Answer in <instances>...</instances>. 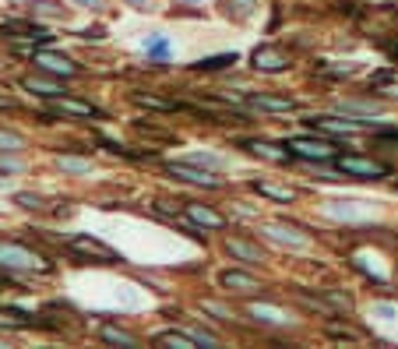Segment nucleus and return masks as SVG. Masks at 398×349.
I'll return each instance as SVG.
<instances>
[{
	"mask_svg": "<svg viewBox=\"0 0 398 349\" xmlns=\"http://www.w3.org/2000/svg\"><path fill=\"white\" fill-rule=\"evenodd\" d=\"M64 244H67V251H74L81 258H92V261H102V265H117L120 261V254L113 251V247H106L95 237H85V233H74V237H67Z\"/></svg>",
	"mask_w": 398,
	"mask_h": 349,
	"instance_id": "4",
	"label": "nucleus"
},
{
	"mask_svg": "<svg viewBox=\"0 0 398 349\" xmlns=\"http://www.w3.org/2000/svg\"><path fill=\"white\" fill-rule=\"evenodd\" d=\"M32 64H35V71L53 75V78H78L81 75V68L71 61V56L49 53V49H32Z\"/></svg>",
	"mask_w": 398,
	"mask_h": 349,
	"instance_id": "3",
	"label": "nucleus"
},
{
	"mask_svg": "<svg viewBox=\"0 0 398 349\" xmlns=\"http://www.w3.org/2000/svg\"><path fill=\"white\" fill-rule=\"evenodd\" d=\"M0 109H15V99L11 95H0Z\"/></svg>",
	"mask_w": 398,
	"mask_h": 349,
	"instance_id": "38",
	"label": "nucleus"
},
{
	"mask_svg": "<svg viewBox=\"0 0 398 349\" xmlns=\"http://www.w3.org/2000/svg\"><path fill=\"white\" fill-rule=\"evenodd\" d=\"M237 8V18L240 22H247L250 15H254V0H230V11Z\"/></svg>",
	"mask_w": 398,
	"mask_h": 349,
	"instance_id": "31",
	"label": "nucleus"
},
{
	"mask_svg": "<svg viewBox=\"0 0 398 349\" xmlns=\"http://www.w3.org/2000/svg\"><path fill=\"white\" fill-rule=\"evenodd\" d=\"M145 53L152 56V61H159V64H162L166 56H169V39H166V36H155V39H148V42H145Z\"/></svg>",
	"mask_w": 398,
	"mask_h": 349,
	"instance_id": "25",
	"label": "nucleus"
},
{
	"mask_svg": "<svg viewBox=\"0 0 398 349\" xmlns=\"http://www.w3.org/2000/svg\"><path fill=\"white\" fill-rule=\"evenodd\" d=\"M74 4H81V8H92V11H99V8H102V0H74Z\"/></svg>",
	"mask_w": 398,
	"mask_h": 349,
	"instance_id": "37",
	"label": "nucleus"
},
{
	"mask_svg": "<svg viewBox=\"0 0 398 349\" xmlns=\"http://www.w3.org/2000/svg\"><path fill=\"white\" fill-rule=\"evenodd\" d=\"M328 300H331L338 311H349V307H353V300H349V297H342V293H328Z\"/></svg>",
	"mask_w": 398,
	"mask_h": 349,
	"instance_id": "35",
	"label": "nucleus"
},
{
	"mask_svg": "<svg viewBox=\"0 0 398 349\" xmlns=\"http://www.w3.org/2000/svg\"><path fill=\"white\" fill-rule=\"evenodd\" d=\"M0 268H4L8 275L15 272H49V261L46 254L18 244V240H0Z\"/></svg>",
	"mask_w": 398,
	"mask_h": 349,
	"instance_id": "1",
	"label": "nucleus"
},
{
	"mask_svg": "<svg viewBox=\"0 0 398 349\" xmlns=\"http://www.w3.org/2000/svg\"><path fill=\"white\" fill-rule=\"evenodd\" d=\"M250 314H254V321H264V325H286L289 321L286 314H278L275 307H261V304H254Z\"/></svg>",
	"mask_w": 398,
	"mask_h": 349,
	"instance_id": "24",
	"label": "nucleus"
},
{
	"mask_svg": "<svg viewBox=\"0 0 398 349\" xmlns=\"http://www.w3.org/2000/svg\"><path fill=\"white\" fill-rule=\"evenodd\" d=\"M22 88L32 92V95H39V99H56V95H64V88L56 85V82H46V78H35V75L22 78Z\"/></svg>",
	"mask_w": 398,
	"mask_h": 349,
	"instance_id": "15",
	"label": "nucleus"
},
{
	"mask_svg": "<svg viewBox=\"0 0 398 349\" xmlns=\"http://www.w3.org/2000/svg\"><path fill=\"white\" fill-rule=\"evenodd\" d=\"M254 191H257V194H264V198H271V201H282V205L296 201V191L278 187V184H268V180H257V184H254Z\"/></svg>",
	"mask_w": 398,
	"mask_h": 349,
	"instance_id": "18",
	"label": "nucleus"
},
{
	"mask_svg": "<svg viewBox=\"0 0 398 349\" xmlns=\"http://www.w3.org/2000/svg\"><path fill=\"white\" fill-rule=\"evenodd\" d=\"M201 311H205V314H215L218 321H230V318H233L230 311H225L222 304H215V300H201Z\"/></svg>",
	"mask_w": 398,
	"mask_h": 349,
	"instance_id": "29",
	"label": "nucleus"
},
{
	"mask_svg": "<svg viewBox=\"0 0 398 349\" xmlns=\"http://www.w3.org/2000/svg\"><path fill=\"white\" fill-rule=\"evenodd\" d=\"M180 4H201V0H180Z\"/></svg>",
	"mask_w": 398,
	"mask_h": 349,
	"instance_id": "41",
	"label": "nucleus"
},
{
	"mask_svg": "<svg viewBox=\"0 0 398 349\" xmlns=\"http://www.w3.org/2000/svg\"><path fill=\"white\" fill-rule=\"evenodd\" d=\"M134 131L141 138H152V141H173V134H166V131H155V127H145V124H134Z\"/></svg>",
	"mask_w": 398,
	"mask_h": 349,
	"instance_id": "30",
	"label": "nucleus"
},
{
	"mask_svg": "<svg viewBox=\"0 0 398 349\" xmlns=\"http://www.w3.org/2000/svg\"><path fill=\"white\" fill-rule=\"evenodd\" d=\"M237 64V53H218V56H201V61L194 64L198 71H222V68H230Z\"/></svg>",
	"mask_w": 398,
	"mask_h": 349,
	"instance_id": "22",
	"label": "nucleus"
},
{
	"mask_svg": "<svg viewBox=\"0 0 398 349\" xmlns=\"http://www.w3.org/2000/svg\"><path fill=\"white\" fill-rule=\"evenodd\" d=\"M56 166H61L64 173H74V177H81V173L92 169V159H78V155H56Z\"/></svg>",
	"mask_w": 398,
	"mask_h": 349,
	"instance_id": "23",
	"label": "nucleus"
},
{
	"mask_svg": "<svg viewBox=\"0 0 398 349\" xmlns=\"http://www.w3.org/2000/svg\"><path fill=\"white\" fill-rule=\"evenodd\" d=\"M307 127H314V131H321V134H356L367 121H335V116H307L303 121Z\"/></svg>",
	"mask_w": 398,
	"mask_h": 349,
	"instance_id": "9",
	"label": "nucleus"
},
{
	"mask_svg": "<svg viewBox=\"0 0 398 349\" xmlns=\"http://www.w3.org/2000/svg\"><path fill=\"white\" fill-rule=\"evenodd\" d=\"M286 145H289L293 155H300L307 162H328L335 155V145L328 138H289Z\"/></svg>",
	"mask_w": 398,
	"mask_h": 349,
	"instance_id": "6",
	"label": "nucleus"
},
{
	"mask_svg": "<svg viewBox=\"0 0 398 349\" xmlns=\"http://www.w3.org/2000/svg\"><path fill=\"white\" fill-rule=\"evenodd\" d=\"M225 251H230L233 258H240V261H247V265H257L261 261V251L250 247L247 240H230V244H225Z\"/></svg>",
	"mask_w": 398,
	"mask_h": 349,
	"instance_id": "21",
	"label": "nucleus"
},
{
	"mask_svg": "<svg viewBox=\"0 0 398 349\" xmlns=\"http://www.w3.org/2000/svg\"><path fill=\"white\" fill-rule=\"evenodd\" d=\"M377 314H381V318H395V311H391L388 304H381V307H377Z\"/></svg>",
	"mask_w": 398,
	"mask_h": 349,
	"instance_id": "40",
	"label": "nucleus"
},
{
	"mask_svg": "<svg viewBox=\"0 0 398 349\" xmlns=\"http://www.w3.org/2000/svg\"><path fill=\"white\" fill-rule=\"evenodd\" d=\"M377 102H342V113H377Z\"/></svg>",
	"mask_w": 398,
	"mask_h": 349,
	"instance_id": "32",
	"label": "nucleus"
},
{
	"mask_svg": "<svg viewBox=\"0 0 398 349\" xmlns=\"http://www.w3.org/2000/svg\"><path fill=\"white\" fill-rule=\"evenodd\" d=\"M268 240H275V244H289V247H307V237H300V233H293V229H286V226H264L261 229Z\"/></svg>",
	"mask_w": 398,
	"mask_h": 349,
	"instance_id": "17",
	"label": "nucleus"
},
{
	"mask_svg": "<svg viewBox=\"0 0 398 349\" xmlns=\"http://www.w3.org/2000/svg\"><path fill=\"white\" fill-rule=\"evenodd\" d=\"M138 106H148V109H159V113H166V109H173V102H166V99H155V95H145V92H134L131 95Z\"/></svg>",
	"mask_w": 398,
	"mask_h": 349,
	"instance_id": "26",
	"label": "nucleus"
},
{
	"mask_svg": "<svg viewBox=\"0 0 398 349\" xmlns=\"http://www.w3.org/2000/svg\"><path fill=\"white\" fill-rule=\"evenodd\" d=\"M42 116H64V121H99L102 113H99L95 106L81 102V99H67V95H56V99H49V102H46Z\"/></svg>",
	"mask_w": 398,
	"mask_h": 349,
	"instance_id": "2",
	"label": "nucleus"
},
{
	"mask_svg": "<svg viewBox=\"0 0 398 349\" xmlns=\"http://www.w3.org/2000/svg\"><path fill=\"white\" fill-rule=\"evenodd\" d=\"M218 282L225 289H237V293H257V289H261V282L254 275H247V272H222Z\"/></svg>",
	"mask_w": 398,
	"mask_h": 349,
	"instance_id": "13",
	"label": "nucleus"
},
{
	"mask_svg": "<svg viewBox=\"0 0 398 349\" xmlns=\"http://www.w3.org/2000/svg\"><path fill=\"white\" fill-rule=\"evenodd\" d=\"M166 173H169V177H177V180L194 184V187H208V191L218 187V177L208 173V169H198V162H166Z\"/></svg>",
	"mask_w": 398,
	"mask_h": 349,
	"instance_id": "7",
	"label": "nucleus"
},
{
	"mask_svg": "<svg viewBox=\"0 0 398 349\" xmlns=\"http://www.w3.org/2000/svg\"><path fill=\"white\" fill-rule=\"evenodd\" d=\"M15 205H22V208H29V212H42V208H46V201H42L39 194H29V191H18V194H15Z\"/></svg>",
	"mask_w": 398,
	"mask_h": 349,
	"instance_id": "27",
	"label": "nucleus"
},
{
	"mask_svg": "<svg viewBox=\"0 0 398 349\" xmlns=\"http://www.w3.org/2000/svg\"><path fill=\"white\" fill-rule=\"evenodd\" d=\"M39 325L35 314H25V311H15V307H0V328H32Z\"/></svg>",
	"mask_w": 398,
	"mask_h": 349,
	"instance_id": "16",
	"label": "nucleus"
},
{
	"mask_svg": "<svg viewBox=\"0 0 398 349\" xmlns=\"http://www.w3.org/2000/svg\"><path fill=\"white\" fill-rule=\"evenodd\" d=\"M35 8V15H56V18H61L64 11H56V4H49V0H39V4H32Z\"/></svg>",
	"mask_w": 398,
	"mask_h": 349,
	"instance_id": "34",
	"label": "nucleus"
},
{
	"mask_svg": "<svg viewBox=\"0 0 398 349\" xmlns=\"http://www.w3.org/2000/svg\"><path fill=\"white\" fill-rule=\"evenodd\" d=\"M184 215H187L194 226H205V229H225V215H222V212H215L212 205L187 201V205H184Z\"/></svg>",
	"mask_w": 398,
	"mask_h": 349,
	"instance_id": "10",
	"label": "nucleus"
},
{
	"mask_svg": "<svg viewBox=\"0 0 398 349\" xmlns=\"http://www.w3.org/2000/svg\"><path fill=\"white\" fill-rule=\"evenodd\" d=\"M155 342H159V346H173V349H194V346H198V339H194L191 332H162Z\"/></svg>",
	"mask_w": 398,
	"mask_h": 349,
	"instance_id": "20",
	"label": "nucleus"
},
{
	"mask_svg": "<svg viewBox=\"0 0 398 349\" xmlns=\"http://www.w3.org/2000/svg\"><path fill=\"white\" fill-rule=\"evenodd\" d=\"M247 148H250L257 159H268V162H289V159H293L289 145H271V141H247Z\"/></svg>",
	"mask_w": 398,
	"mask_h": 349,
	"instance_id": "12",
	"label": "nucleus"
},
{
	"mask_svg": "<svg viewBox=\"0 0 398 349\" xmlns=\"http://www.w3.org/2000/svg\"><path fill=\"white\" fill-rule=\"evenodd\" d=\"M335 166L346 173V177H360V180H381L388 177V166L377 159H363V155H338Z\"/></svg>",
	"mask_w": 398,
	"mask_h": 349,
	"instance_id": "5",
	"label": "nucleus"
},
{
	"mask_svg": "<svg viewBox=\"0 0 398 349\" xmlns=\"http://www.w3.org/2000/svg\"><path fill=\"white\" fill-rule=\"evenodd\" d=\"M0 148H4V152H22L25 148V138L18 131H0Z\"/></svg>",
	"mask_w": 398,
	"mask_h": 349,
	"instance_id": "28",
	"label": "nucleus"
},
{
	"mask_svg": "<svg viewBox=\"0 0 398 349\" xmlns=\"http://www.w3.org/2000/svg\"><path fill=\"white\" fill-rule=\"evenodd\" d=\"M131 8H138V11H148V0H127Z\"/></svg>",
	"mask_w": 398,
	"mask_h": 349,
	"instance_id": "39",
	"label": "nucleus"
},
{
	"mask_svg": "<svg viewBox=\"0 0 398 349\" xmlns=\"http://www.w3.org/2000/svg\"><path fill=\"white\" fill-rule=\"evenodd\" d=\"M328 335H335V339H349V342H356V339H360L353 328H342V325H335V321H328Z\"/></svg>",
	"mask_w": 398,
	"mask_h": 349,
	"instance_id": "33",
	"label": "nucleus"
},
{
	"mask_svg": "<svg viewBox=\"0 0 398 349\" xmlns=\"http://www.w3.org/2000/svg\"><path fill=\"white\" fill-rule=\"evenodd\" d=\"M0 29H4V36L25 39V42H49V39H53V36H49L46 29H39L35 22H4Z\"/></svg>",
	"mask_w": 398,
	"mask_h": 349,
	"instance_id": "11",
	"label": "nucleus"
},
{
	"mask_svg": "<svg viewBox=\"0 0 398 349\" xmlns=\"http://www.w3.org/2000/svg\"><path fill=\"white\" fill-rule=\"evenodd\" d=\"M247 102H250L254 109H268V113H289V109H296V102H293V99L261 95V92H250V95H247Z\"/></svg>",
	"mask_w": 398,
	"mask_h": 349,
	"instance_id": "14",
	"label": "nucleus"
},
{
	"mask_svg": "<svg viewBox=\"0 0 398 349\" xmlns=\"http://www.w3.org/2000/svg\"><path fill=\"white\" fill-rule=\"evenodd\" d=\"M250 64H254V71L278 75V71H286V68H289V56L282 53L278 46H257V49L250 53Z\"/></svg>",
	"mask_w": 398,
	"mask_h": 349,
	"instance_id": "8",
	"label": "nucleus"
},
{
	"mask_svg": "<svg viewBox=\"0 0 398 349\" xmlns=\"http://www.w3.org/2000/svg\"><path fill=\"white\" fill-rule=\"evenodd\" d=\"M78 36H81V39H102V29H81Z\"/></svg>",
	"mask_w": 398,
	"mask_h": 349,
	"instance_id": "36",
	"label": "nucleus"
},
{
	"mask_svg": "<svg viewBox=\"0 0 398 349\" xmlns=\"http://www.w3.org/2000/svg\"><path fill=\"white\" fill-rule=\"evenodd\" d=\"M102 342H109V346H124V349H138V335H131V332H124V328H113V325L102 328Z\"/></svg>",
	"mask_w": 398,
	"mask_h": 349,
	"instance_id": "19",
	"label": "nucleus"
}]
</instances>
